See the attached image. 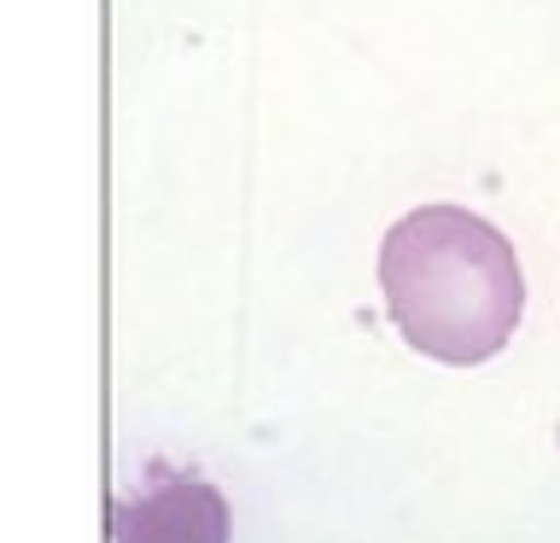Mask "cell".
Here are the masks:
<instances>
[{
    "mask_svg": "<svg viewBox=\"0 0 560 543\" xmlns=\"http://www.w3.org/2000/svg\"><path fill=\"white\" fill-rule=\"evenodd\" d=\"M112 543H228L222 490L182 467H152L112 508Z\"/></svg>",
    "mask_w": 560,
    "mask_h": 543,
    "instance_id": "7a4b0ae2",
    "label": "cell"
},
{
    "mask_svg": "<svg viewBox=\"0 0 560 543\" xmlns=\"http://www.w3.org/2000/svg\"><path fill=\"white\" fill-rule=\"evenodd\" d=\"M380 292L402 345L450 368L490 362L525 315L514 240L467 205H420L385 228Z\"/></svg>",
    "mask_w": 560,
    "mask_h": 543,
    "instance_id": "6da1fadb",
    "label": "cell"
}]
</instances>
